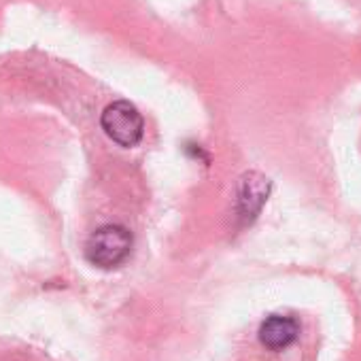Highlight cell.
I'll return each instance as SVG.
<instances>
[{"label": "cell", "instance_id": "6da1fadb", "mask_svg": "<svg viewBox=\"0 0 361 361\" xmlns=\"http://www.w3.org/2000/svg\"><path fill=\"white\" fill-rule=\"evenodd\" d=\"M132 251V234L123 226H102L98 228L85 245V257L92 266L100 270L119 268Z\"/></svg>", "mask_w": 361, "mask_h": 361}, {"label": "cell", "instance_id": "7a4b0ae2", "mask_svg": "<svg viewBox=\"0 0 361 361\" xmlns=\"http://www.w3.org/2000/svg\"><path fill=\"white\" fill-rule=\"evenodd\" d=\"M100 126L113 142L126 149L136 147L145 136V119L140 111L128 100L111 102L100 115Z\"/></svg>", "mask_w": 361, "mask_h": 361}, {"label": "cell", "instance_id": "3957f363", "mask_svg": "<svg viewBox=\"0 0 361 361\" xmlns=\"http://www.w3.org/2000/svg\"><path fill=\"white\" fill-rule=\"evenodd\" d=\"M270 190V178L257 170L245 172L240 176L236 190V217L240 226H251L259 217L264 204L268 202Z\"/></svg>", "mask_w": 361, "mask_h": 361}, {"label": "cell", "instance_id": "277c9868", "mask_svg": "<svg viewBox=\"0 0 361 361\" xmlns=\"http://www.w3.org/2000/svg\"><path fill=\"white\" fill-rule=\"evenodd\" d=\"M300 325L295 319L285 314H270L259 327V340L270 350H283L295 342Z\"/></svg>", "mask_w": 361, "mask_h": 361}]
</instances>
